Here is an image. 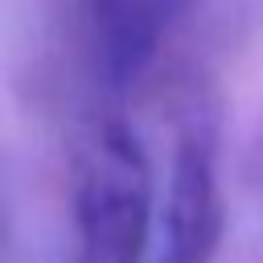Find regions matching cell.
<instances>
[{
  "label": "cell",
  "instance_id": "obj_2",
  "mask_svg": "<svg viewBox=\"0 0 263 263\" xmlns=\"http://www.w3.org/2000/svg\"><path fill=\"white\" fill-rule=\"evenodd\" d=\"M218 242H222L218 127H214L210 111L193 107L177 132V148H173V164H168L156 263H210Z\"/></svg>",
  "mask_w": 263,
  "mask_h": 263
},
{
  "label": "cell",
  "instance_id": "obj_4",
  "mask_svg": "<svg viewBox=\"0 0 263 263\" xmlns=\"http://www.w3.org/2000/svg\"><path fill=\"white\" fill-rule=\"evenodd\" d=\"M70 263H82V259H70Z\"/></svg>",
  "mask_w": 263,
  "mask_h": 263
},
{
  "label": "cell",
  "instance_id": "obj_3",
  "mask_svg": "<svg viewBox=\"0 0 263 263\" xmlns=\"http://www.w3.org/2000/svg\"><path fill=\"white\" fill-rule=\"evenodd\" d=\"M197 0H74L86 62L103 90H132Z\"/></svg>",
  "mask_w": 263,
  "mask_h": 263
},
{
  "label": "cell",
  "instance_id": "obj_1",
  "mask_svg": "<svg viewBox=\"0 0 263 263\" xmlns=\"http://www.w3.org/2000/svg\"><path fill=\"white\" fill-rule=\"evenodd\" d=\"M152 226V164L123 119L86 132L74 160V259L140 263Z\"/></svg>",
  "mask_w": 263,
  "mask_h": 263
}]
</instances>
